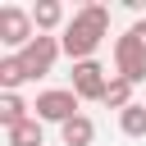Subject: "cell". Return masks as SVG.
I'll return each instance as SVG.
<instances>
[{
  "label": "cell",
  "mask_w": 146,
  "mask_h": 146,
  "mask_svg": "<svg viewBox=\"0 0 146 146\" xmlns=\"http://www.w3.org/2000/svg\"><path fill=\"white\" fill-rule=\"evenodd\" d=\"M105 32H110V9H105V5H82V9L64 23L59 46H64V55H68L73 64H82V59H91V50L100 46Z\"/></svg>",
  "instance_id": "obj_1"
},
{
  "label": "cell",
  "mask_w": 146,
  "mask_h": 146,
  "mask_svg": "<svg viewBox=\"0 0 146 146\" xmlns=\"http://www.w3.org/2000/svg\"><path fill=\"white\" fill-rule=\"evenodd\" d=\"M105 91H110V78H105V68L96 59L73 64V96L78 100H105Z\"/></svg>",
  "instance_id": "obj_5"
},
{
  "label": "cell",
  "mask_w": 146,
  "mask_h": 146,
  "mask_svg": "<svg viewBox=\"0 0 146 146\" xmlns=\"http://www.w3.org/2000/svg\"><path fill=\"white\" fill-rule=\"evenodd\" d=\"M119 128H123V137H146V105H128L123 114H119Z\"/></svg>",
  "instance_id": "obj_12"
},
{
  "label": "cell",
  "mask_w": 146,
  "mask_h": 146,
  "mask_svg": "<svg viewBox=\"0 0 146 146\" xmlns=\"http://www.w3.org/2000/svg\"><path fill=\"white\" fill-rule=\"evenodd\" d=\"M114 68H119V78H128L132 87L146 82V46L132 36V27L114 41Z\"/></svg>",
  "instance_id": "obj_4"
},
{
  "label": "cell",
  "mask_w": 146,
  "mask_h": 146,
  "mask_svg": "<svg viewBox=\"0 0 146 146\" xmlns=\"http://www.w3.org/2000/svg\"><path fill=\"white\" fill-rule=\"evenodd\" d=\"M0 41L14 46V50H27L36 41V23H32V9H18V5H5L0 9Z\"/></svg>",
  "instance_id": "obj_3"
},
{
  "label": "cell",
  "mask_w": 146,
  "mask_h": 146,
  "mask_svg": "<svg viewBox=\"0 0 146 146\" xmlns=\"http://www.w3.org/2000/svg\"><path fill=\"white\" fill-rule=\"evenodd\" d=\"M32 23H36V32L50 36V32L64 23V5H59V0H36V5H32Z\"/></svg>",
  "instance_id": "obj_7"
},
{
  "label": "cell",
  "mask_w": 146,
  "mask_h": 146,
  "mask_svg": "<svg viewBox=\"0 0 146 146\" xmlns=\"http://www.w3.org/2000/svg\"><path fill=\"white\" fill-rule=\"evenodd\" d=\"M59 137H64V146H91V141H96V123H91L87 114H78V119H68V123L59 128Z\"/></svg>",
  "instance_id": "obj_9"
},
{
  "label": "cell",
  "mask_w": 146,
  "mask_h": 146,
  "mask_svg": "<svg viewBox=\"0 0 146 146\" xmlns=\"http://www.w3.org/2000/svg\"><path fill=\"white\" fill-rule=\"evenodd\" d=\"M27 78H32V73H27V64H23L18 55H5V59H0V87H5V91H18Z\"/></svg>",
  "instance_id": "obj_10"
},
{
  "label": "cell",
  "mask_w": 146,
  "mask_h": 146,
  "mask_svg": "<svg viewBox=\"0 0 146 146\" xmlns=\"http://www.w3.org/2000/svg\"><path fill=\"white\" fill-rule=\"evenodd\" d=\"M105 105H110V110H119V114H123V110H128V105H132V82H128V78H119V73H114V78H110V91H105Z\"/></svg>",
  "instance_id": "obj_11"
},
{
  "label": "cell",
  "mask_w": 146,
  "mask_h": 146,
  "mask_svg": "<svg viewBox=\"0 0 146 146\" xmlns=\"http://www.w3.org/2000/svg\"><path fill=\"white\" fill-rule=\"evenodd\" d=\"M78 105H82V100L73 96V87H55V91H41L32 110H36V119H41V123H59V128H64L68 119H78V114H82Z\"/></svg>",
  "instance_id": "obj_2"
},
{
  "label": "cell",
  "mask_w": 146,
  "mask_h": 146,
  "mask_svg": "<svg viewBox=\"0 0 146 146\" xmlns=\"http://www.w3.org/2000/svg\"><path fill=\"white\" fill-rule=\"evenodd\" d=\"M59 36H46V32H36V41L27 46V50H18V59L27 64V73L32 78H41V73H50L55 68V59H59Z\"/></svg>",
  "instance_id": "obj_6"
},
{
  "label": "cell",
  "mask_w": 146,
  "mask_h": 146,
  "mask_svg": "<svg viewBox=\"0 0 146 146\" xmlns=\"http://www.w3.org/2000/svg\"><path fill=\"white\" fill-rule=\"evenodd\" d=\"M132 36H137V41L146 46V18H141V23H132Z\"/></svg>",
  "instance_id": "obj_14"
},
{
  "label": "cell",
  "mask_w": 146,
  "mask_h": 146,
  "mask_svg": "<svg viewBox=\"0 0 146 146\" xmlns=\"http://www.w3.org/2000/svg\"><path fill=\"white\" fill-rule=\"evenodd\" d=\"M9 146H41V119H23L18 128H9Z\"/></svg>",
  "instance_id": "obj_13"
},
{
  "label": "cell",
  "mask_w": 146,
  "mask_h": 146,
  "mask_svg": "<svg viewBox=\"0 0 146 146\" xmlns=\"http://www.w3.org/2000/svg\"><path fill=\"white\" fill-rule=\"evenodd\" d=\"M27 110H32V105H27L18 91H5V96H0V123H5V132H9V128H18L23 119H32Z\"/></svg>",
  "instance_id": "obj_8"
}]
</instances>
